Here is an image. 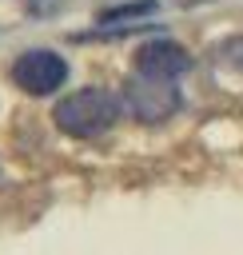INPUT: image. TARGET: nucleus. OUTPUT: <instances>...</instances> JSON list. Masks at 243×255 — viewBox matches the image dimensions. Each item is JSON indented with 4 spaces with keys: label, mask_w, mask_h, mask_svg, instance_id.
I'll return each instance as SVG.
<instances>
[{
    "label": "nucleus",
    "mask_w": 243,
    "mask_h": 255,
    "mask_svg": "<svg viewBox=\"0 0 243 255\" xmlns=\"http://www.w3.org/2000/svg\"><path fill=\"white\" fill-rule=\"evenodd\" d=\"M12 80L28 96H56L68 80V60L48 52V48H32V52L12 60Z\"/></svg>",
    "instance_id": "nucleus-3"
},
{
    "label": "nucleus",
    "mask_w": 243,
    "mask_h": 255,
    "mask_svg": "<svg viewBox=\"0 0 243 255\" xmlns=\"http://www.w3.org/2000/svg\"><path fill=\"white\" fill-rule=\"evenodd\" d=\"M123 104L139 124H163L179 108V88H175L171 76H155V72L135 68V76L123 88Z\"/></svg>",
    "instance_id": "nucleus-2"
},
{
    "label": "nucleus",
    "mask_w": 243,
    "mask_h": 255,
    "mask_svg": "<svg viewBox=\"0 0 243 255\" xmlns=\"http://www.w3.org/2000/svg\"><path fill=\"white\" fill-rule=\"evenodd\" d=\"M116 120H120V100L108 88H84V92H72V96H64L56 104L60 131L80 135V139H92V135L112 131Z\"/></svg>",
    "instance_id": "nucleus-1"
},
{
    "label": "nucleus",
    "mask_w": 243,
    "mask_h": 255,
    "mask_svg": "<svg viewBox=\"0 0 243 255\" xmlns=\"http://www.w3.org/2000/svg\"><path fill=\"white\" fill-rule=\"evenodd\" d=\"M135 68H139V72H155V76L179 80V76L191 68V56H187L175 40H147V44L135 52Z\"/></svg>",
    "instance_id": "nucleus-4"
}]
</instances>
